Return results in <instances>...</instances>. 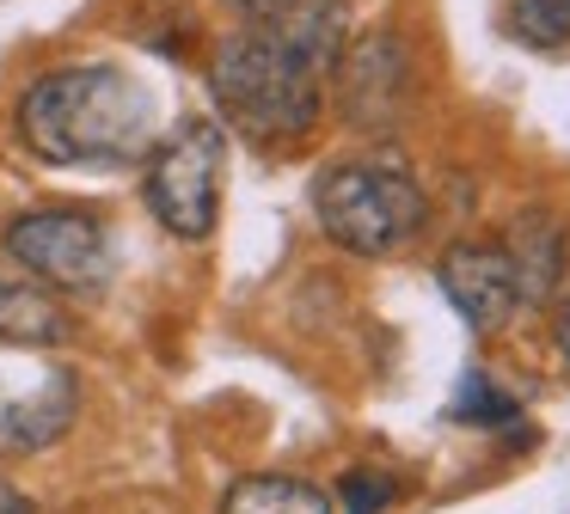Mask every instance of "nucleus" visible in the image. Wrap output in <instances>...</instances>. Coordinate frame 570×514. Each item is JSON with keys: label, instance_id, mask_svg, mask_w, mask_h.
<instances>
[{"label": "nucleus", "instance_id": "dca6fc26", "mask_svg": "<svg viewBox=\"0 0 570 514\" xmlns=\"http://www.w3.org/2000/svg\"><path fill=\"white\" fill-rule=\"evenodd\" d=\"M222 7H234L239 24H252V19H264V12H276L283 0H222Z\"/></svg>", "mask_w": 570, "mask_h": 514}, {"label": "nucleus", "instance_id": "2eb2a0df", "mask_svg": "<svg viewBox=\"0 0 570 514\" xmlns=\"http://www.w3.org/2000/svg\"><path fill=\"white\" fill-rule=\"evenodd\" d=\"M552 349H558V362H564V374H570V300L552 313Z\"/></svg>", "mask_w": 570, "mask_h": 514}, {"label": "nucleus", "instance_id": "f257e3e1", "mask_svg": "<svg viewBox=\"0 0 570 514\" xmlns=\"http://www.w3.org/2000/svg\"><path fill=\"white\" fill-rule=\"evenodd\" d=\"M19 141L50 166H117L154 141V92L124 68H56L19 98Z\"/></svg>", "mask_w": 570, "mask_h": 514}, {"label": "nucleus", "instance_id": "39448f33", "mask_svg": "<svg viewBox=\"0 0 570 514\" xmlns=\"http://www.w3.org/2000/svg\"><path fill=\"white\" fill-rule=\"evenodd\" d=\"M7 257L19 269L43 281V288L62 294H99L111 281V239L92 215L80 208H38V215H19L13 227L0 233Z\"/></svg>", "mask_w": 570, "mask_h": 514}, {"label": "nucleus", "instance_id": "f03ea898", "mask_svg": "<svg viewBox=\"0 0 570 514\" xmlns=\"http://www.w3.org/2000/svg\"><path fill=\"white\" fill-rule=\"evenodd\" d=\"M215 105L227 110L234 129H246L252 141H295L320 122L325 73L307 68L288 43H276L258 24H239L234 37L215 43L209 61Z\"/></svg>", "mask_w": 570, "mask_h": 514}, {"label": "nucleus", "instance_id": "f8f14e48", "mask_svg": "<svg viewBox=\"0 0 570 514\" xmlns=\"http://www.w3.org/2000/svg\"><path fill=\"white\" fill-rule=\"evenodd\" d=\"M448 423H460V428H503V423H521V404L509 398V392H497L484 367H472V374L460 379L454 404H448Z\"/></svg>", "mask_w": 570, "mask_h": 514}, {"label": "nucleus", "instance_id": "f3484780", "mask_svg": "<svg viewBox=\"0 0 570 514\" xmlns=\"http://www.w3.org/2000/svg\"><path fill=\"white\" fill-rule=\"evenodd\" d=\"M0 514H31V502L19 496V490L7 484V477H0Z\"/></svg>", "mask_w": 570, "mask_h": 514}, {"label": "nucleus", "instance_id": "1a4fd4ad", "mask_svg": "<svg viewBox=\"0 0 570 514\" xmlns=\"http://www.w3.org/2000/svg\"><path fill=\"white\" fill-rule=\"evenodd\" d=\"M503 257H509L521 306H552L558 288H564V269H570V233L558 227L552 208H528V215L509 220Z\"/></svg>", "mask_w": 570, "mask_h": 514}, {"label": "nucleus", "instance_id": "9d476101", "mask_svg": "<svg viewBox=\"0 0 570 514\" xmlns=\"http://www.w3.org/2000/svg\"><path fill=\"white\" fill-rule=\"evenodd\" d=\"M75 337V313L43 281L0 276V349H56Z\"/></svg>", "mask_w": 570, "mask_h": 514}, {"label": "nucleus", "instance_id": "0eeeda50", "mask_svg": "<svg viewBox=\"0 0 570 514\" xmlns=\"http://www.w3.org/2000/svg\"><path fill=\"white\" fill-rule=\"evenodd\" d=\"M80 379L68 367H0V459H26L68 435Z\"/></svg>", "mask_w": 570, "mask_h": 514}, {"label": "nucleus", "instance_id": "9b49d317", "mask_svg": "<svg viewBox=\"0 0 570 514\" xmlns=\"http://www.w3.org/2000/svg\"><path fill=\"white\" fill-rule=\"evenodd\" d=\"M222 514H337V502L301 477H239L222 496Z\"/></svg>", "mask_w": 570, "mask_h": 514}, {"label": "nucleus", "instance_id": "7ed1b4c3", "mask_svg": "<svg viewBox=\"0 0 570 514\" xmlns=\"http://www.w3.org/2000/svg\"><path fill=\"white\" fill-rule=\"evenodd\" d=\"M313 215L350 257H393L430 220L423 184L393 159H344L313 178Z\"/></svg>", "mask_w": 570, "mask_h": 514}, {"label": "nucleus", "instance_id": "20e7f679", "mask_svg": "<svg viewBox=\"0 0 570 514\" xmlns=\"http://www.w3.org/2000/svg\"><path fill=\"white\" fill-rule=\"evenodd\" d=\"M222 166H227V135L209 117H185L166 135L160 154L148 159V178H141L154 220L178 239H209L215 215H222Z\"/></svg>", "mask_w": 570, "mask_h": 514}, {"label": "nucleus", "instance_id": "423d86ee", "mask_svg": "<svg viewBox=\"0 0 570 514\" xmlns=\"http://www.w3.org/2000/svg\"><path fill=\"white\" fill-rule=\"evenodd\" d=\"M417 92V68H411V49L393 31H362L356 43H344L337 56V105L344 122L362 135H393L411 110Z\"/></svg>", "mask_w": 570, "mask_h": 514}, {"label": "nucleus", "instance_id": "ddd939ff", "mask_svg": "<svg viewBox=\"0 0 570 514\" xmlns=\"http://www.w3.org/2000/svg\"><path fill=\"white\" fill-rule=\"evenodd\" d=\"M509 37L528 49L570 43V0H509Z\"/></svg>", "mask_w": 570, "mask_h": 514}, {"label": "nucleus", "instance_id": "6e6552de", "mask_svg": "<svg viewBox=\"0 0 570 514\" xmlns=\"http://www.w3.org/2000/svg\"><path fill=\"white\" fill-rule=\"evenodd\" d=\"M435 276H442L448 306L472 330H503L521 313V294H515V276H509L503 245H448Z\"/></svg>", "mask_w": 570, "mask_h": 514}, {"label": "nucleus", "instance_id": "4468645a", "mask_svg": "<svg viewBox=\"0 0 570 514\" xmlns=\"http://www.w3.org/2000/svg\"><path fill=\"white\" fill-rule=\"evenodd\" d=\"M393 502H399V484L386 472H374V465L344 472V514H386Z\"/></svg>", "mask_w": 570, "mask_h": 514}]
</instances>
